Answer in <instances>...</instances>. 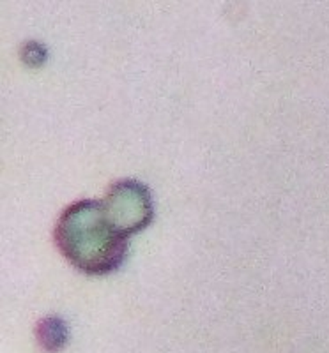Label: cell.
<instances>
[{
  "label": "cell",
  "instance_id": "1",
  "mask_svg": "<svg viewBox=\"0 0 329 353\" xmlns=\"http://www.w3.org/2000/svg\"><path fill=\"white\" fill-rule=\"evenodd\" d=\"M53 237L62 256L87 276H106L128 256L129 239L115 232L96 200L69 205L57 221Z\"/></svg>",
  "mask_w": 329,
  "mask_h": 353
},
{
  "label": "cell",
  "instance_id": "2",
  "mask_svg": "<svg viewBox=\"0 0 329 353\" xmlns=\"http://www.w3.org/2000/svg\"><path fill=\"white\" fill-rule=\"evenodd\" d=\"M101 203L110 225L126 239L147 228L154 216L151 193L137 181H119L112 184Z\"/></svg>",
  "mask_w": 329,
  "mask_h": 353
},
{
  "label": "cell",
  "instance_id": "3",
  "mask_svg": "<svg viewBox=\"0 0 329 353\" xmlns=\"http://www.w3.org/2000/svg\"><path fill=\"white\" fill-rule=\"evenodd\" d=\"M37 341L43 346V350L53 353L64 348L66 341H68V327L62 320L55 316L44 318L37 325Z\"/></svg>",
  "mask_w": 329,
  "mask_h": 353
}]
</instances>
